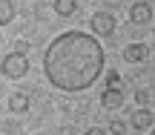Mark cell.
Returning <instances> with one entry per match:
<instances>
[{
    "label": "cell",
    "instance_id": "1",
    "mask_svg": "<svg viewBox=\"0 0 155 135\" xmlns=\"http://www.w3.org/2000/svg\"><path fill=\"white\" fill-rule=\"evenodd\" d=\"M104 46L86 32H63L49 43L43 69L52 86L63 92H83L104 72Z\"/></svg>",
    "mask_w": 155,
    "mask_h": 135
},
{
    "label": "cell",
    "instance_id": "2",
    "mask_svg": "<svg viewBox=\"0 0 155 135\" xmlns=\"http://www.w3.org/2000/svg\"><path fill=\"white\" fill-rule=\"evenodd\" d=\"M26 72H29V63H26L23 52H9L3 58V75L6 78H23Z\"/></svg>",
    "mask_w": 155,
    "mask_h": 135
},
{
    "label": "cell",
    "instance_id": "3",
    "mask_svg": "<svg viewBox=\"0 0 155 135\" xmlns=\"http://www.w3.org/2000/svg\"><path fill=\"white\" fill-rule=\"evenodd\" d=\"M92 29L101 38H109V35L115 32V17H112L109 12H95L92 15Z\"/></svg>",
    "mask_w": 155,
    "mask_h": 135
},
{
    "label": "cell",
    "instance_id": "4",
    "mask_svg": "<svg viewBox=\"0 0 155 135\" xmlns=\"http://www.w3.org/2000/svg\"><path fill=\"white\" fill-rule=\"evenodd\" d=\"M124 58H127L129 63H144L147 58H150V46L147 43H129L127 49H124Z\"/></svg>",
    "mask_w": 155,
    "mask_h": 135
},
{
    "label": "cell",
    "instance_id": "5",
    "mask_svg": "<svg viewBox=\"0 0 155 135\" xmlns=\"http://www.w3.org/2000/svg\"><path fill=\"white\" fill-rule=\"evenodd\" d=\"M101 107H104V109H118V107H124V92L118 89V86L104 89V95H101Z\"/></svg>",
    "mask_w": 155,
    "mask_h": 135
},
{
    "label": "cell",
    "instance_id": "6",
    "mask_svg": "<svg viewBox=\"0 0 155 135\" xmlns=\"http://www.w3.org/2000/svg\"><path fill=\"white\" fill-rule=\"evenodd\" d=\"M129 17H132V23H150V17H152L150 3H135L129 9Z\"/></svg>",
    "mask_w": 155,
    "mask_h": 135
},
{
    "label": "cell",
    "instance_id": "7",
    "mask_svg": "<svg viewBox=\"0 0 155 135\" xmlns=\"http://www.w3.org/2000/svg\"><path fill=\"white\" fill-rule=\"evenodd\" d=\"M132 127L135 130H150L152 127V112L150 109H135L132 112Z\"/></svg>",
    "mask_w": 155,
    "mask_h": 135
},
{
    "label": "cell",
    "instance_id": "8",
    "mask_svg": "<svg viewBox=\"0 0 155 135\" xmlns=\"http://www.w3.org/2000/svg\"><path fill=\"white\" fill-rule=\"evenodd\" d=\"M9 109L12 112H26L29 109V98L23 95V92H15V95L9 98Z\"/></svg>",
    "mask_w": 155,
    "mask_h": 135
},
{
    "label": "cell",
    "instance_id": "9",
    "mask_svg": "<svg viewBox=\"0 0 155 135\" xmlns=\"http://www.w3.org/2000/svg\"><path fill=\"white\" fill-rule=\"evenodd\" d=\"M75 9H78L75 0H58V3H55V12H58V15H72Z\"/></svg>",
    "mask_w": 155,
    "mask_h": 135
},
{
    "label": "cell",
    "instance_id": "10",
    "mask_svg": "<svg viewBox=\"0 0 155 135\" xmlns=\"http://www.w3.org/2000/svg\"><path fill=\"white\" fill-rule=\"evenodd\" d=\"M12 15H15V9H12L9 3H3V6H0V23H3V26L12 20Z\"/></svg>",
    "mask_w": 155,
    "mask_h": 135
},
{
    "label": "cell",
    "instance_id": "11",
    "mask_svg": "<svg viewBox=\"0 0 155 135\" xmlns=\"http://www.w3.org/2000/svg\"><path fill=\"white\" fill-rule=\"evenodd\" d=\"M109 132L112 135H124V132H127V124H124V121H112V124H109Z\"/></svg>",
    "mask_w": 155,
    "mask_h": 135
},
{
    "label": "cell",
    "instance_id": "12",
    "mask_svg": "<svg viewBox=\"0 0 155 135\" xmlns=\"http://www.w3.org/2000/svg\"><path fill=\"white\" fill-rule=\"evenodd\" d=\"M135 101H138L141 107H147V104H150V89H138L135 92Z\"/></svg>",
    "mask_w": 155,
    "mask_h": 135
},
{
    "label": "cell",
    "instance_id": "13",
    "mask_svg": "<svg viewBox=\"0 0 155 135\" xmlns=\"http://www.w3.org/2000/svg\"><path fill=\"white\" fill-rule=\"evenodd\" d=\"M106 81H109V86H115V84H118V81H121V75H118V72H115V69H112V72H109V75H106Z\"/></svg>",
    "mask_w": 155,
    "mask_h": 135
},
{
    "label": "cell",
    "instance_id": "14",
    "mask_svg": "<svg viewBox=\"0 0 155 135\" xmlns=\"http://www.w3.org/2000/svg\"><path fill=\"white\" fill-rule=\"evenodd\" d=\"M83 135H106L104 130H101V127H89V130L86 132H83Z\"/></svg>",
    "mask_w": 155,
    "mask_h": 135
},
{
    "label": "cell",
    "instance_id": "15",
    "mask_svg": "<svg viewBox=\"0 0 155 135\" xmlns=\"http://www.w3.org/2000/svg\"><path fill=\"white\" fill-rule=\"evenodd\" d=\"M150 135H155V130H152V132H150Z\"/></svg>",
    "mask_w": 155,
    "mask_h": 135
}]
</instances>
